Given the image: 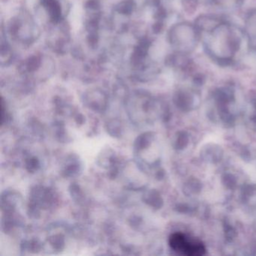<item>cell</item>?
Returning <instances> with one entry per match:
<instances>
[{"label":"cell","instance_id":"6da1fadb","mask_svg":"<svg viewBox=\"0 0 256 256\" xmlns=\"http://www.w3.org/2000/svg\"><path fill=\"white\" fill-rule=\"evenodd\" d=\"M38 31L35 22L28 14H19L8 24V34L13 40L20 44H32L38 38Z\"/></svg>","mask_w":256,"mask_h":256},{"label":"cell","instance_id":"7a4b0ae2","mask_svg":"<svg viewBox=\"0 0 256 256\" xmlns=\"http://www.w3.org/2000/svg\"><path fill=\"white\" fill-rule=\"evenodd\" d=\"M168 244L170 248L180 256H202L206 254V246L200 240L182 232L172 234L169 236Z\"/></svg>","mask_w":256,"mask_h":256},{"label":"cell","instance_id":"3957f363","mask_svg":"<svg viewBox=\"0 0 256 256\" xmlns=\"http://www.w3.org/2000/svg\"><path fill=\"white\" fill-rule=\"evenodd\" d=\"M65 0H40V4L48 13L50 22L58 25L64 22L66 17Z\"/></svg>","mask_w":256,"mask_h":256},{"label":"cell","instance_id":"277c9868","mask_svg":"<svg viewBox=\"0 0 256 256\" xmlns=\"http://www.w3.org/2000/svg\"><path fill=\"white\" fill-rule=\"evenodd\" d=\"M150 46V43L149 40L143 38L140 40L137 46L134 47L131 56L132 65L134 68L138 70L145 65L144 62L149 52Z\"/></svg>","mask_w":256,"mask_h":256},{"label":"cell","instance_id":"5b68a950","mask_svg":"<svg viewBox=\"0 0 256 256\" xmlns=\"http://www.w3.org/2000/svg\"><path fill=\"white\" fill-rule=\"evenodd\" d=\"M42 65V56L40 55H32L20 65V70H24L26 72H34L37 70H40Z\"/></svg>","mask_w":256,"mask_h":256},{"label":"cell","instance_id":"8992f818","mask_svg":"<svg viewBox=\"0 0 256 256\" xmlns=\"http://www.w3.org/2000/svg\"><path fill=\"white\" fill-rule=\"evenodd\" d=\"M137 4L134 0H124L115 7V12L121 16H128L134 11Z\"/></svg>","mask_w":256,"mask_h":256},{"label":"cell","instance_id":"52a82bcc","mask_svg":"<svg viewBox=\"0 0 256 256\" xmlns=\"http://www.w3.org/2000/svg\"><path fill=\"white\" fill-rule=\"evenodd\" d=\"M1 65L8 66L11 64L12 61L13 60L12 50H11V48L8 46V42H4V38H2L1 41Z\"/></svg>","mask_w":256,"mask_h":256}]
</instances>
